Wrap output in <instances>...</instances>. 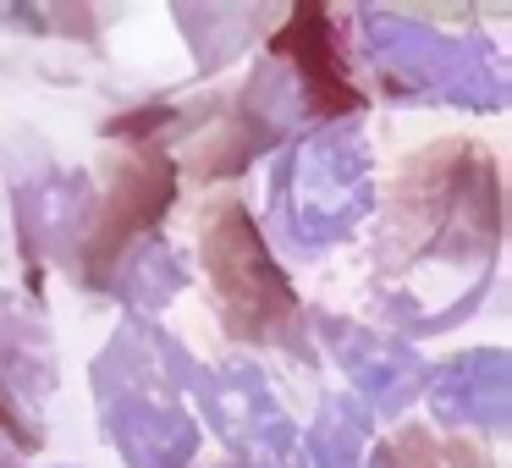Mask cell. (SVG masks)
Segmentation results:
<instances>
[{
	"label": "cell",
	"instance_id": "1",
	"mask_svg": "<svg viewBox=\"0 0 512 468\" xmlns=\"http://www.w3.org/2000/svg\"><path fill=\"white\" fill-rule=\"evenodd\" d=\"M501 243V193L485 149L452 144L419 160L391 204L375 254V298L402 331H452L485 298Z\"/></svg>",
	"mask_w": 512,
	"mask_h": 468
},
{
	"label": "cell",
	"instance_id": "2",
	"mask_svg": "<svg viewBox=\"0 0 512 468\" xmlns=\"http://www.w3.org/2000/svg\"><path fill=\"white\" fill-rule=\"evenodd\" d=\"M193 358L149 320H122L94 358V402L127 468H188L199 419L188 408Z\"/></svg>",
	"mask_w": 512,
	"mask_h": 468
},
{
	"label": "cell",
	"instance_id": "3",
	"mask_svg": "<svg viewBox=\"0 0 512 468\" xmlns=\"http://www.w3.org/2000/svg\"><path fill=\"white\" fill-rule=\"evenodd\" d=\"M369 210H375V166H369V138L358 116L314 127L276 160L270 215L281 237L303 254L342 243Z\"/></svg>",
	"mask_w": 512,
	"mask_h": 468
},
{
	"label": "cell",
	"instance_id": "4",
	"mask_svg": "<svg viewBox=\"0 0 512 468\" xmlns=\"http://www.w3.org/2000/svg\"><path fill=\"white\" fill-rule=\"evenodd\" d=\"M364 61L375 67L391 100H435L463 111H501L507 105V67L490 39L441 34L397 12H358Z\"/></svg>",
	"mask_w": 512,
	"mask_h": 468
},
{
	"label": "cell",
	"instance_id": "5",
	"mask_svg": "<svg viewBox=\"0 0 512 468\" xmlns=\"http://www.w3.org/2000/svg\"><path fill=\"white\" fill-rule=\"evenodd\" d=\"M204 270H210L221 320L237 342H298V292L270 259L259 226L243 204H221V215L204 232Z\"/></svg>",
	"mask_w": 512,
	"mask_h": 468
},
{
	"label": "cell",
	"instance_id": "6",
	"mask_svg": "<svg viewBox=\"0 0 512 468\" xmlns=\"http://www.w3.org/2000/svg\"><path fill=\"white\" fill-rule=\"evenodd\" d=\"M188 397L210 419V430L232 446V463L243 468H303L298 430L281 413L276 391H270L265 369L237 358L226 369H199L188 375Z\"/></svg>",
	"mask_w": 512,
	"mask_h": 468
},
{
	"label": "cell",
	"instance_id": "7",
	"mask_svg": "<svg viewBox=\"0 0 512 468\" xmlns=\"http://www.w3.org/2000/svg\"><path fill=\"white\" fill-rule=\"evenodd\" d=\"M314 331H320V342L331 347V358L342 364V375L353 380V391L364 397L369 419H375V413H402L424 391V358L413 353L402 336L369 331V325L336 320V314H320Z\"/></svg>",
	"mask_w": 512,
	"mask_h": 468
},
{
	"label": "cell",
	"instance_id": "8",
	"mask_svg": "<svg viewBox=\"0 0 512 468\" xmlns=\"http://www.w3.org/2000/svg\"><path fill=\"white\" fill-rule=\"evenodd\" d=\"M94 226V188L83 171H39L17 177V232H23V259H72L78 237Z\"/></svg>",
	"mask_w": 512,
	"mask_h": 468
},
{
	"label": "cell",
	"instance_id": "9",
	"mask_svg": "<svg viewBox=\"0 0 512 468\" xmlns=\"http://www.w3.org/2000/svg\"><path fill=\"white\" fill-rule=\"evenodd\" d=\"M171 193H177V182H171L166 155H138L133 166L122 171V182H116V193H111V215H105L100 226H89V248L78 254L83 276H89L94 287H100L105 270H111V254L122 259V248L138 243V237L166 215Z\"/></svg>",
	"mask_w": 512,
	"mask_h": 468
},
{
	"label": "cell",
	"instance_id": "10",
	"mask_svg": "<svg viewBox=\"0 0 512 468\" xmlns=\"http://www.w3.org/2000/svg\"><path fill=\"white\" fill-rule=\"evenodd\" d=\"M430 408L446 424H474L501 435L512 424V358L501 347H474L430 375Z\"/></svg>",
	"mask_w": 512,
	"mask_h": 468
},
{
	"label": "cell",
	"instance_id": "11",
	"mask_svg": "<svg viewBox=\"0 0 512 468\" xmlns=\"http://www.w3.org/2000/svg\"><path fill=\"white\" fill-rule=\"evenodd\" d=\"M0 391L23 408H45L56 391V347H50V325L39 303L23 292H0Z\"/></svg>",
	"mask_w": 512,
	"mask_h": 468
},
{
	"label": "cell",
	"instance_id": "12",
	"mask_svg": "<svg viewBox=\"0 0 512 468\" xmlns=\"http://www.w3.org/2000/svg\"><path fill=\"white\" fill-rule=\"evenodd\" d=\"M111 270H116V276L105 281V287H111L116 298L127 303V309H133V320H144V314L166 309V303L182 292V281H188V270H182L177 248H171L160 232H144L138 243H127L122 259H116Z\"/></svg>",
	"mask_w": 512,
	"mask_h": 468
},
{
	"label": "cell",
	"instance_id": "13",
	"mask_svg": "<svg viewBox=\"0 0 512 468\" xmlns=\"http://www.w3.org/2000/svg\"><path fill=\"white\" fill-rule=\"evenodd\" d=\"M369 408L353 397H325L320 419L309 430L314 468H369Z\"/></svg>",
	"mask_w": 512,
	"mask_h": 468
},
{
	"label": "cell",
	"instance_id": "14",
	"mask_svg": "<svg viewBox=\"0 0 512 468\" xmlns=\"http://www.w3.org/2000/svg\"><path fill=\"white\" fill-rule=\"evenodd\" d=\"M177 23H182V34L193 39L199 67L215 72L221 61H232L237 50L248 45V34L259 28V12H232V6H204V12H193V6H182Z\"/></svg>",
	"mask_w": 512,
	"mask_h": 468
},
{
	"label": "cell",
	"instance_id": "15",
	"mask_svg": "<svg viewBox=\"0 0 512 468\" xmlns=\"http://www.w3.org/2000/svg\"><path fill=\"white\" fill-rule=\"evenodd\" d=\"M0 430H12V435H17V441H23V435H28V441H34V435H39V430H34V424H23V419H17V413H12V408H6V391H0Z\"/></svg>",
	"mask_w": 512,
	"mask_h": 468
},
{
	"label": "cell",
	"instance_id": "16",
	"mask_svg": "<svg viewBox=\"0 0 512 468\" xmlns=\"http://www.w3.org/2000/svg\"><path fill=\"white\" fill-rule=\"evenodd\" d=\"M17 457H23V441L12 430H0V468H17Z\"/></svg>",
	"mask_w": 512,
	"mask_h": 468
},
{
	"label": "cell",
	"instance_id": "17",
	"mask_svg": "<svg viewBox=\"0 0 512 468\" xmlns=\"http://www.w3.org/2000/svg\"><path fill=\"white\" fill-rule=\"evenodd\" d=\"M221 468H243V463H221Z\"/></svg>",
	"mask_w": 512,
	"mask_h": 468
}]
</instances>
